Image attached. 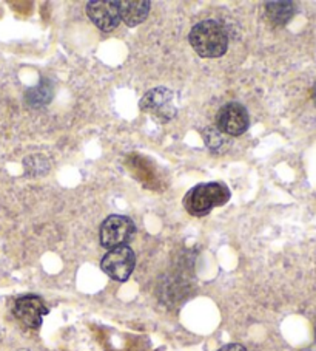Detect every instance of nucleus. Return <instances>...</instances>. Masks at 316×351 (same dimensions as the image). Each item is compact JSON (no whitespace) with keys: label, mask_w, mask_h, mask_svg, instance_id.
Returning <instances> with one entry per match:
<instances>
[{"label":"nucleus","mask_w":316,"mask_h":351,"mask_svg":"<svg viewBox=\"0 0 316 351\" xmlns=\"http://www.w3.org/2000/svg\"><path fill=\"white\" fill-rule=\"evenodd\" d=\"M188 40L200 58L216 59L228 50V34L222 23L209 19L200 21L192 28Z\"/></svg>","instance_id":"1"},{"label":"nucleus","mask_w":316,"mask_h":351,"mask_svg":"<svg viewBox=\"0 0 316 351\" xmlns=\"http://www.w3.org/2000/svg\"><path fill=\"white\" fill-rule=\"evenodd\" d=\"M135 266H136L135 251L127 245L110 250L101 262L102 271L116 282L129 280L131 272L135 271Z\"/></svg>","instance_id":"4"},{"label":"nucleus","mask_w":316,"mask_h":351,"mask_svg":"<svg viewBox=\"0 0 316 351\" xmlns=\"http://www.w3.org/2000/svg\"><path fill=\"white\" fill-rule=\"evenodd\" d=\"M87 14L102 32H111L120 23V2L114 0H91L87 3Z\"/></svg>","instance_id":"8"},{"label":"nucleus","mask_w":316,"mask_h":351,"mask_svg":"<svg viewBox=\"0 0 316 351\" xmlns=\"http://www.w3.org/2000/svg\"><path fill=\"white\" fill-rule=\"evenodd\" d=\"M313 101H315V106H316V86L313 88Z\"/></svg>","instance_id":"13"},{"label":"nucleus","mask_w":316,"mask_h":351,"mask_svg":"<svg viewBox=\"0 0 316 351\" xmlns=\"http://www.w3.org/2000/svg\"><path fill=\"white\" fill-rule=\"evenodd\" d=\"M136 232V226L130 217L110 215L107 217L99 229L101 245L107 250L124 246L129 243Z\"/></svg>","instance_id":"3"},{"label":"nucleus","mask_w":316,"mask_h":351,"mask_svg":"<svg viewBox=\"0 0 316 351\" xmlns=\"http://www.w3.org/2000/svg\"><path fill=\"white\" fill-rule=\"evenodd\" d=\"M216 125L218 130L222 132L224 135L241 136L250 125V117H248L247 108L239 102H228L218 112Z\"/></svg>","instance_id":"5"},{"label":"nucleus","mask_w":316,"mask_h":351,"mask_svg":"<svg viewBox=\"0 0 316 351\" xmlns=\"http://www.w3.org/2000/svg\"><path fill=\"white\" fill-rule=\"evenodd\" d=\"M265 13L275 25L282 27L285 23H289L291 17L295 16L296 5L293 2H290V0H282V2H267Z\"/></svg>","instance_id":"11"},{"label":"nucleus","mask_w":316,"mask_h":351,"mask_svg":"<svg viewBox=\"0 0 316 351\" xmlns=\"http://www.w3.org/2000/svg\"><path fill=\"white\" fill-rule=\"evenodd\" d=\"M54 98V84L47 80V77H42L38 86L28 88L23 96V101L25 104L31 108H42L50 104Z\"/></svg>","instance_id":"10"},{"label":"nucleus","mask_w":316,"mask_h":351,"mask_svg":"<svg viewBox=\"0 0 316 351\" xmlns=\"http://www.w3.org/2000/svg\"><path fill=\"white\" fill-rule=\"evenodd\" d=\"M151 3L148 0H125L120 2V17L125 25L137 27L147 19Z\"/></svg>","instance_id":"9"},{"label":"nucleus","mask_w":316,"mask_h":351,"mask_svg":"<svg viewBox=\"0 0 316 351\" xmlns=\"http://www.w3.org/2000/svg\"><path fill=\"white\" fill-rule=\"evenodd\" d=\"M142 112L151 113L163 123L172 121L176 114V107L173 106V92L166 87H156L148 90L139 102Z\"/></svg>","instance_id":"6"},{"label":"nucleus","mask_w":316,"mask_h":351,"mask_svg":"<svg viewBox=\"0 0 316 351\" xmlns=\"http://www.w3.org/2000/svg\"><path fill=\"white\" fill-rule=\"evenodd\" d=\"M218 351H247V348L241 343H228V345H224V347Z\"/></svg>","instance_id":"12"},{"label":"nucleus","mask_w":316,"mask_h":351,"mask_svg":"<svg viewBox=\"0 0 316 351\" xmlns=\"http://www.w3.org/2000/svg\"><path fill=\"white\" fill-rule=\"evenodd\" d=\"M14 317L28 328H39L42 320L48 314V308L42 298L27 294L17 299L13 305Z\"/></svg>","instance_id":"7"},{"label":"nucleus","mask_w":316,"mask_h":351,"mask_svg":"<svg viewBox=\"0 0 316 351\" xmlns=\"http://www.w3.org/2000/svg\"><path fill=\"white\" fill-rule=\"evenodd\" d=\"M230 195L232 193L224 183H202L185 193L184 208L190 215L205 217L213 208L226 204Z\"/></svg>","instance_id":"2"}]
</instances>
